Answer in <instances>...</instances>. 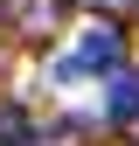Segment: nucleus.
<instances>
[{
  "label": "nucleus",
  "mask_w": 139,
  "mask_h": 146,
  "mask_svg": "<svg viewBox=\"0 0 139 146\" xmlns=\"http://www.w3.org/2000/svg\"><path fill=\"white\" fill-rule=\"evenodd\" d=\"M104 111L118 125H139V70H111V90H104Z\"/></svg>",
  "instance_id": "f03ea898"
},
{
  "label": "nucleus",
  "mask_w": 139,
  "mask_h": 146,
  "mask_svg": "<svg viewBox=\"0 0 139 146\" xmlns=\"http://www.w3.org/2000/svg\"><path fill=\"white\" fill-rule=\"evenodd\" d=\"M118 56H125V35H118V28H91L56 63V84H83V77H97V70H118Z\"/></svg>",
  "instance_id": "f257e3e1"
},
{
  "label": "nucleus",
  "mask_w": 139,
  "mask_h": 146,
  "mask_svg": "<svg viewBox=\"0 0 139 146\" xmlns=\"http://www.w3.org/2000/svg\"><path fill=\"white\" fill-rule=\"evenodd\" d=\"M0 146H42V139H35V125L21 111H0Z\"/></svg>",
  "instance_id": "7ed1b4c3"
}]
</instances>
